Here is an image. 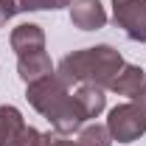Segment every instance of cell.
Instances as JSON below:
<instances>
[{
	"instance_id": "3957f363",
	"label": "cell",
	"mask_w": 146,
	"mask_h": 146,
	"mask_svg": "<svg viewBox=\"0 0 146 146\" xmlns=\"http://www.w3.org/2000/svg\"><path fill=\"white\" fill-rule=\"evenodd\" d=\"M104 127H107L112 141H118V143H135V141H141L146 135V112L135 101L118 104V107L110 110Z\"/></svg>"
},
{
	"instance_id": "5b68a950",
	"label": "cell",
	"mask_w": 146,
	"mask_h": 146,
	"mask_svg": "<svg viewBox=\"0 0 146 146\" xmlns=\"http://www.w3.org/2000/svg\"><path fill=\"white\" fill-rule=\"evenodd\" d=\"M36 132L14 104H0V146H31Z\"/></svg>"
},
{
	"instance_id": "4fadbf2b",
	"label": "cell",
	"mask_w": 146,
	"mask_h": 146,
	"mask_svg": "<svg viewBox=\"0 0 146 146\" xmlns=\"http://www.w3.org/2000/svg\"><path fill=\"white\" fill-rule=\"evenodd\" d=\"M31 146H76V141H73L70 135H62V132L51 129V132H36V138H34Z\"/></svg>"
},
{
	"instance_id": "9c48e42d",
	"label": "cell",
	"mask_w": 146,
	"mask_h": 146,
	"mask_svg": "<svg viewBox=\"0 0 146 146\" xmlns=\"http://www.w3.org/2000/svg\"><path fill=\"white\" fill-rule=\"evenodd\" d=\"M51 73H54V62H51L48 51H31V54L17 56V76L23 84H34Z\"/></svg>"
},
{
	"instance_id": "7a4b0ae2",
	"label": "cell",
	"mask_w": 146,
	"mask_h": 146,
	"mask_svg": "<svg viewBox=\"0 0 146 146\" xmlns=\"http://www.w3.org/2000/svg\"><path fill=\"white\" fill-rule=\"evenodd\" d=\"M124 56L112 45H93V48H82L73 54L62 56L56 73L68 82V84H96L107 90L110 82L118 76L124 68Z\"/></svg>"
},
{
	"instance_id": "8fae6325",
	"label": "cell",
	"mask_w": 146,
	"mask_h": 146,
	"mask_svg": "<svg viewBox=\"0 0 146 146\" xmlns=\"http://www.w3.org/2000/svg\"><path fill=\"white\" fill-rule=\"evenodd\" d=\"M76 146H112V138H110L104 124H87L79 129Z\"/></svg>"
},
{
	"instance_id": "277c9868",
	"label": "cell",
	"mask_w": 146,
	"mask_h": 146,
	"mask_svg": "<svg viewBox=\"0 0 146 146\" xmlns=\"http://www.w3.org/2000/svg\"><path fill=\"white\" fill-rule=\"evenodd\" d=\"M112 23L132 42H146V0H112Z\"/></svg>"
},
{
	"instance_id": "6da1fadb",
	"label": "cell",
	"mask_w": 146,
	"mask_h": 146,
	"mask_svg": "<svg viewBox=\"0 0 146 146\" xmlns=\"http://www.w3.org/2000/svg\"><path fill=\"white\" fill-rule=\"evenodd\" d=\"M25 98H28V104L42 118L51 121V129L62 132V135H73V132H79L82 124H84V118L76 110L70 84L56 70L51 76L34 82V84H25Z\"/></svg>"
},
{
	"instance_id": "7c38bea8",
	"label": "cell",
	"mask_w": 146,
	"mask_h": 146,
	"mask_svg": "<svg viewBox=\"0 0 146 146\" xmlns=\"http://www.w3.org/2000/svg\"><path fill=\"white\" fill-rule=\"evenodd\" d=\"M14 3H17V14H23V11H59L70 6L73 0H14Z\"/></svg>"
},
{
	"instance_id": "ba28073f",
	"label": "cell",
	"mask_w": 146,
	"mask_h": 146,
	"mask_svg": "<svg viewBox=\"0 0 146 146\" xmlns=\"http://www.w3.org/2000/svg\"><path fill=\"white\" fill-rule=\"evenodd\" d=\"M9 45L17 56L31 54V51H45V31L36 23H20L9 34Z\"/></svg>"
},
{
	"instance_id": "8992f818",
	"label": "cell",
	"mask_w": 146,
	"mask_h": 146,
	"mask_svg": "<svg viewBox=\"0 0 146 146\" xmlns=\"http://www.w3.org/2000/svg\"><path fill=\"white\" fill-rule=\"evenodd\" d=\"M68 9H70V23L79 31H98L107 25V11L101 0H73Z\"/></svg>"
},
{
	"instance_id": "30bf717a",
	"label": "cell",
	"mask_w": 146,
	"mask_h": 146,
	"mask_svg": "<svg viewBox=\"0 0 146 146\" xmlns=\"http://www.w3.org/2000/svg\"><path fill=\"white\" fill-rule=\"evenodd\" d=\"M141 87H146V70L138 68V65H124V68L118 70V76L110 82L107 90L115 93V96H127V98H132Z\"/></svg>"
},
{
	"instance_id": "9a60e30c",
	"label": "cell",
	"mask_w": 146,
	"mask_h": 146,
	"mask_svg": "<svg viewBox=\"0 0 146 146\" xmlns=\"http://www.w3.org/2000/svg\"><path fill=\"white\" fill-rule=\"evenodd\" d=\"M129 101H135V104H138V107H141V110L146 112V87H141V90L135 93V96H132Z\"/></svg>"
},
{
	"instance_id": "52a82bcc",
	"label": "cell",
	"mask_w": 146,
	"mask_h": 146,
	"mask_svg": "<svg viewBox=\"0 0 146 146\" xmlns=\"http://www.w3.org/2000/svg\"><path fill=\"white\" fill-rule=\"evenodd\" d=\"M73 101H76V110L84 121H96L107 110V90L96 87V84H79L73 90Z\"/></svg>"
},
{
	"instance_id": "5bb4252c",
	"label": "cell",
	"mask_w": 146,
	"mask_h": 146,
	"mask_svg": "<svg viewBox=\"0 0 146 146\" xmlns=\"http://www.w3.org/2000/svg\"><path fill=\"white\" fill-rule=\"evenodd\" d=\"M14 14H17V3L14 0H0V28L14 17Z\"/></svg>"
}]
</instances>
